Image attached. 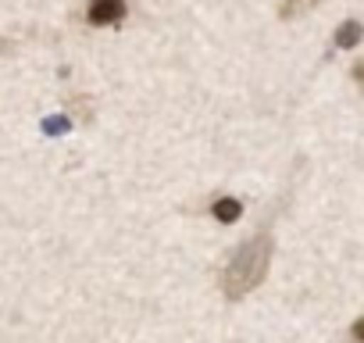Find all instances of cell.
<instances>
[{
  "label": "cell",
  "mask_w": 364,
  "mask_h": 343,
  "mask_svg": "<svg viewBox=\"0 0 364 343\" xmlns=\"http://www.w3.org/2000/svg\"><path fill=\"white\" fill-rule=\"evenodd\" d=\"M353 83H357V86L364 90V58H360V61L353 65Z\"/></svg>",
  "instance_id": "7"
},
{
  "label": "cell",
  "mask_w": 364,
  "mask_h": 343,
  "mask_svg": "<svg viewBox=\"0 0 364 343\" xmlns=\"http://www.w3.org/2000/svg\"><path fill=\"white\" fill-rule=\"evenodd\" d=\"M272 250H275L272 233H257L254 240H247L232 254V261L225 265V272H222V293L229 300H240L250 290H257L264 283L268 268H272Z\"/></svg>",
  "instance_id": "1"
},
{
  "label": "cell",
  "mask_w": 364,
  "mask_h": 343,
  "mask_svg": "<svg viewBox=\"0 0 364 343\" xmlns=\"http://www.w3.org/2000/svg\"><path fill=\"white\" fill-rule=\"evenodd\" d=\"M360 36H364V26H360L357 19H346V22L336 29V47H339V51H353V47L360 43Z\"/></svg>",
  "instance_id": "3"
},
{
  "label": "cell",
  "mask_w": 364,
  "mask_h": 343,
  "mask_svg": "<svg viewBox=\"0 0 364 343\" xmlns=\"http://www.w3.org/2000/svg\"><path fill=\"white\" fill-rule=\"evenodd\" d=\"M350 336H353L357 343H364V318H357V322H353V329H350Z\"/></svg>",
  "instance_id": "8"
},
{
  "label": "cell",
  "mask_w": 364,
  "mask_h": 343,
  "mask_svg": "<svg viewBox=\"0 0 364 343\" xmlns=\"http://www.w3.org/2000/svg\"><path fill=\"white\" fill-rule=\"evenodd\" d=\"M240 215H243V204L236 201V197H222V201H215V218L218 222H240Z\"/></svg>",
  "instance_id": "4"
},
{
  "label": "cell",
  "mask_w": 364,
  "mask_h": 343,
  "mask_svg": "<svg viewBox=\"0 0 364 343\" xmlns=\"http://www.w3.org/2000/svg\"><path fill=\"white\" fill-rule=\"evenodd\" d=\"M43 129H47V132H65L68 122H65V118H50V122H43Z\"/></svg>",
  "instance_id": "6"
},
{
  "label": "cell",
  "mask_w": 364,
  "mask_h": 343,
  "mask_svg": "<svg viewBox=\"0 0 364 343\" xmlns=\"http://www.w3.org/2000/svg\"><path fill=\"white\" fill-rule=\"evenodd\" d=\"M314 4H318V0H279V19L293 22V19L307 15V11H311Z\"/></svg>",
  "instance_id": "5"
},
{
  "label": "cell",
  "mask_w": 364,
  "mask_h": 343,
  "mask_svg": "<svg viewBox=\"0 0 364 343\" xmlns=\"http://www.w3.org/2000/svg\"><path fill=\"white\" fill-rule=\"evenodd\" d=\"M129 4L125 0H90V8H86V22L90 26H118L125 19Z\"/></svg>",
  "instance_id": "2"
}]
</instances>
